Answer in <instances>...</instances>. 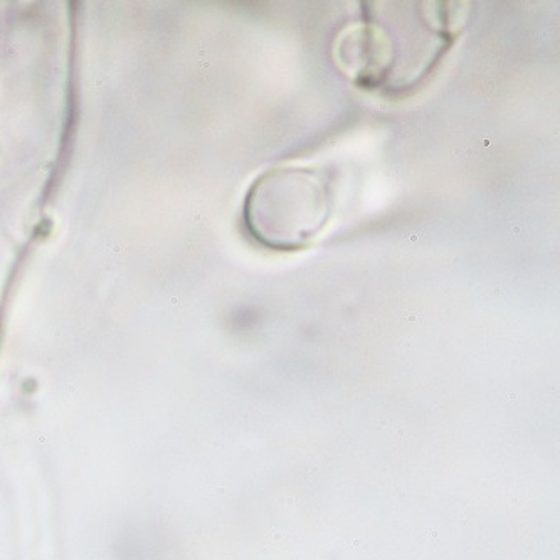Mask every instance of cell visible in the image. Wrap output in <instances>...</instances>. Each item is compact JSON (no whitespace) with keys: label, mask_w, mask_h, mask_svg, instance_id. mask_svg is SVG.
Returning a JSON list of instances; mask_svg holds the SVG:
<instances>
[{"label":"cell","mask_w":560,"mask_h":560,"mask_svg":"<svg viewBox=\"0 0 560 560\" xmlns=\"http://www.w3.org/2000/svg\"><path fill=\"white\" fill-rule=\"evenodd\" d=\"M335 209V173L325 167H274L247 189L242 222L261 246L301 251L322 234Z\"/></svg>","instance_id":"cell-1"}]
</instances>
